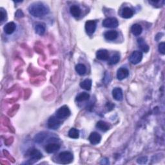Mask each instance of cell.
Instances as JSON below:
<instances>
[{"label":"cell","instance_id":"277c9868","mask_svg":"<svg viewBox=\"0 0 165 165\" xmlns=\"http://www.w3.org/2000/svg\"><path fill=\"white\" fill-rule=\"evenodd\" d=\"M61 122L60 119L58 117L52 116L49 118L48 121V127L49 128L52 130H57L60 127Z\"/></svg>","mask_w":165,"mask_h":165},{"label":"cell","instance_id":"7402d4cb","mask_svg":"<svg viewBox=\"0 0 165 165\" xmlns=\"http://www.w3.org/2000/svg\"><path fill=\"white\" fill-rule=\"evenodd\" d=\"M90 98V95L86 92H82L79 94L76 97V101L78 102H82L84 101H87Z\"/></svg>","mask_w":165,"mask_h":165},{"label":"cell","instance_id":"83f0119b","mask_svg":"<svg viewBox=\"0 0 165 165\" xmlns=\"http://www.w3.org/2000/svg\"><path fill=\"white\" fill-rule=\"evenodd\" d=\"M0 12H1V22H3L6 18L7 13L6 11L3 10L2 8L0 9Z\"/></svg>","mask_w":165,"mask_h":165},{"label":"cell","instance_id":"e0dca14e","mask_svg":"<svg viewBox=\"0 0 165 165\" xmlns=\"http://www.w3.org/2000/svg\"><path fill=\"white\" fill-rule=\"evenodd\" d=\"M131 31L134 36H138L141 34V32L143 31V28H142V27L140 25L134 24V25H133L132 28H131Z\"/></svg>","mask_w":165,"mask_h":165},{"label":"cell","instance_id":"52a82bcc","mask_svg":"<svg viewBox=\"0 0 165 165\" xmlns=\"http://www.w3.org/2000/svg\"><path fill=\"white\" fill-rule=\"evenodd\" d=\"M96 23L95 21L90 20L85 23V30L88 34H92L96 31Z\"/></svg>","mask_w":165,"mask_h":165},{"label":"cell","instance_id":"484cf974","mask_svg":"<svg viewBox=\"0 0 165 165\" xmlns=\"http://www.w3.org/2000/svg\"><path fill=\"white\" fill-rule=\"evenodd\" d=\"M119 61V56L118 54H114L112 57L109 58V61H108V64H115L118 63Z\"/></svg>","mask_w":165,"mask_h":165},{"label":"cell","instance_id":"d6986e66","mask_svg":"<svg viewBox=\"0 0 165 165\" xmlns=\"http://www.w3.org/2000/svg\"><path fill=\"white\" fill-rule=\"evenodd\" d=\"M70 11H71V13L72 16L75 18L79 17L81 13V9H80V8L77 5L71 6V8H70Z\"/></svg>","mask_w":165,"mask_h":165},{"label":"cell","instance_id":"cb8c5ba5","mask_svg":"<svg viewBox=\"0 0 165 165\" xmlns=\"http://www.w3.org/2000/svg\"><path fill=\"white\" fill-rule=\"evenodd\" d=\"M76 71L79 75H84L87 72V68L84 64H78L76 66Z\"/></svg>","mask_w":165,"mask_h":165},{"label":"cell","instance_id":"2e32d148","mask_svg":"<svg viewBox=\"0 0 165 165\" xmlns=\"http://www.w3.org/2000/svg\"><path fill=\"white\" fill-rule=\"evenodd\" d=\"M16 28V25L14 22H10L7 23L4 27V31L7 34H12Z\"/></svg>","mask_w":165,"mask_h":165},{"label":"cell","instance_id":"d4e9b609","mask_svg":"<svg viewBox=\"0 0 165 165\" xmlns=\"http://www.w3.org/2000/svg\"><path fill=\"white\" fill-rule=\"evenodd\" d=\"M68 136L71 138L72 139H78L79 136V130L76 128H72L68 132Z\"/></svg>","mask_w":165,"mask_h":165},{"label":"cell","instance_id":"5bb4252c","mask_svg":"<svg viewBox=\"0 0 165 165\" xmlns=\"http://www.w3.org/2000/svg\"><path fill=\"white\" fill-rule=\"evenodd\" d=\"M134 12L132 9L129 7H125L122 10L121 15L123 18L128 19L132 18L134 16Z\"/></svg>","mask_w":165,"mask_h":165},{"label":"cell","instance_id":"7c38bea8","mask_svg":"<svg viewBox=\"0 0 165 165\" xmlns=\"http://www.w3.org/2000/svg\"><path fill=\"white\" fill-rule=\"evenodd\" d=\"M129 72L125 68H120L117 72V78L119 80H123L128 77Z\"/></svg>","mask_w":165,"mask_h":165},{"label":"cell","instance_id":"9a60e30c","mask_svg":"<svg viewBox=\"0 0 165 165\" xmlns=\"http://www.w3.org/2000/svg\"><path fill=\"white\" fill-rule=\"evenodd\" d=\"M104 36L106 39L109 40V41H113V40L117 39L118 36V32L116 31H110L104 33Z\"/></svg>","mask_w":165,"mask_h":165},{"label":"cell","instance_id":"5b68a950","mask_svg":"<svg viewBox=\"0 0 165 165\" xmlns=\"http://www.w3.org/2000/svg\"><path fill=\"white\" fill-rule=\"evenodd\" d=\"M118 25L117 19L115 18H108L103 21V26L106 28H116Z\"/></svg>","mask_w":165,"mask_h":165},{"label":"cell","instance_id":"ac0fdd59","mask_svg":"<svg viewBox=\"0 0 165 165\" xmlns=\"http://www.w3.org/2000/svg\"><path fill=\"white\" fill-rule=\"evenodd\" d=\"M96 127L99 129L100 130H101L103 132H106L107 130H108L110 128V126L109 124L103 121H99L97 122V124H96Z\"/></svg>","mask_w":165,"mask_h":165},{"label":"cell","instance_id":"7a4b0ae2","mask_svg":"<svg viewBox=\"0 0 165 165\" xmlns=\"http://www.w3.org/2000/svg\"><path fill=\"white\" fill-rule=\"evenodd\" d=\"M59 159L63 164H68L72 161L73 155L71 152L64 151L59 153Z\"/></svg>","mask_w":165,"mask_h":165},{"label":"cell","instance_id":"4fadbf2b","mask_svg":"<svg viewBox=\"0 0 165 165\" xmlns=\"http://www.w3.org/2000/svg\"><path fill=\"white\" fill-rule=\"evenodd\" d=\"M96 57L98 59L105 61L109 59V54L107 50H99L96 53Z\"/></svg>","mask_w":165,"mask_h":165},{"label":"cell","instance_id":"f1b7e54d","mask_svg":"<svg viewBox=\"0 0 165 165\" xmlns=\"http://www.w3.org/2000/svg\"><path fill=\"white\" fill-rule=\"evenodd\" d=\"M16 15L17 17H19V18L23 16V14L22 11H20V10H18V11H17V12L16 13Z\"/></svg>","mask_w":165,"mask_h":165},{"label":"cell","instance_id":"30bf717a","mask_svg":"<svg viewBox=\"0 0 165 165\" xmlns=\"http://www.w3.org/2000/svg\"><path fill=\"white\" fill-rule=\"evenodd\" d=\"M90 142L92 144H97L100 143L101 139V136L97 132H92L88 137Z\"/></svg>","mask_w":165,"mask_h":165},{"label":"cell","instance_id":"8fae6325","mask_svg":"<svg viewBox=\"0 0 165 165\" xmlns=\"http://www.w3.org/2000/svg\"><path fill=\"white\" fill-rule=\"evenodd\" d=\"M112 96L116 101H122L123 98V94L121 88H116L112 91Z\"/></svg>","mask_w":165,"mask_h":165},{"label":"cell","instance_id":"8992f818","mask_svg":"<svg viewBox=\"0 0 165 165\" xmlns=\"http://www.w3.org/2000/svg\"><path fill=\"white\" fill-rule=\"evenodd\" d=\"M143 58V53L141 51H134L130 57V61L132 64H136L141 62Z\"/></svg>","mask_w":165,"mask_h":165},{"label":"cell","instance_id":"603a6c76","mask_svg":"<svg viewBox=\"0 0 165 165\" xmlns=\"http://www.w3.org/2000/svg\"><path fill=\"white\" fill-rule=\"evenodd\" d=\"M35 31H36V32L38 34L41 36V35H43L45 34V26L43 24H38L36 26Z\"/></svg>","mask_w":165,"mask_h":165},{"label":"cell","instance_id":"3957f363","mask_svg":"<svg viewBox=\"0 0 165 165\" xmlns=\"http://www.w3.org/2000/svg\"><path fill=\"white\" fill-rule=\"evenodd\" d=\"M71 115V111L67 106H63L56 112V117L60 119L68 117Z\"/></svg>","mask_w":165,"mask_h":165},{"label":"cell","instance_id":"ffe728a7","mask_svg":"<svg viewBox=\"0 0 165 165\" xmlns=\"http://www.w3.org/2000/svg\"><path fill=\"white\" fill-rule=\"evenodd\" d=\"M137 43L139 46L141 48V50L142 51L144 52H148L149 51V47L148 45L144 42V41L143 40V38H139L137 39Z\"/></svg>","mask_w":165,"mask_h":165},{"label":"cell","instance_id":"4316f807","mask_svg":"<svg viewBox=\"0 0 165 165\" xmlns=\"http://www.w3.org/2000/svg\"><path fill=\"white\" fill-rule=\"evenodd\" d=\"M159 52H161L162 54H165V43L162 42L159 45Z\"/></svg>","mask_w":165,"mask_h":165},{"label":"cell","instance_id":"6da1fadb","mask_svg":"<svg viewBox=\"0 0 165 165\" xmlns=\"http://www.w3.org/2000/svg\"><path fill=\"white\" fill-rule=\"evenodd\" d=\"M29 13L34 17H42L48 13L47 7L40 2L34 3L28 8Z\"/></svg>","mask_w":165,"mask_h":165},{"label":"cell","instance_id":"44dd1931","mask_svg":"<svg viewBox=\"0 0 165 165\" xmlns=\"http://www.w3.org/2000/svg\"><path fill=\"white\" fill-rule=\"evenodd\" d=\"M80 87L86 90V91H90L92 87V81L89 79L84 80L83 81L80 83Z\"/></svg>","mask_w":165,"mask_h":165},{"label":"cell","instance_id":"9c48e42d","mask_svg":"<svg viewBox=\"0 0 165 165\" xmlns=\"http://www.w3.org/2000/svg\"><path fill=\"white\" fill-rule=\"evenodd\" d=\"M28 154L31 159L34 161H37L42 157V153L37 149H32Z\"/></svg>","mask_w":165,"mask_h":165},{"label":"cell","instance_id":"ba28073f","mask_svg":"<svg viewBox=\"0 0 165 165\" xmlns=\"http://www.w3.org/2000/svg\"><path fill=\"white\" fill-rule=\"evenodd\" d=\"M60 148V145L56 143H51L48 144L45 147V150L48 153H52L58 151Z\"/></svg>","mask_w":165,"mask_h":165}]
</instances>
